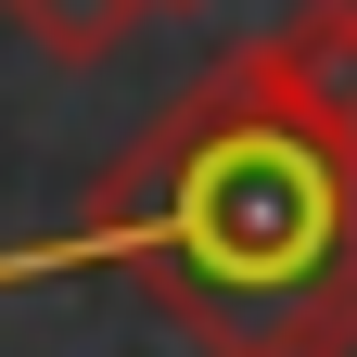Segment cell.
Wrapping results in <instances>:
<instances>
[{
  "label": "cell",
  "mask_w": 357,
  "mask_h": 357,
  "mask_svg": "<svg viewBox=\"0 0 357 357\" xmlns=\"http://www.w3.org/2000/svg\"><path fill=\"white\" fill-rule=\"evenodd\" d=\"M255 357H357V281H332L319 306H294V319L268 332Z\"/></svg>",
  "instance_id": "277c9868"
},
{
  "label": "cell",
  "mask_w": 357,
  "mask_h": 357,
  "mask_svg": "<svg viewBox=\"0 0 357 357\" xmlns=\"http://www.w3.org/2000/svg\"><path fill=\"white\" fill-rule=\"evenodd\" d=\"M243 64L281 89L306 128H332V115L357 102V0H306V13H294V26H268Z\"/></svg>",
  "instance_id": "7a4b0ae2"
},
{
  "label": "cell",
  "mask_w": 357,
  "mask_h": 357,
  "mask_svg": "<svg viewBox=\"0 0 357 357\" xmlns=\"http://www.w3.org/2000/svg\"><path fill=\"white\" fill-rule=\"evenodd\" d=\"M332 153H344V178H357V102H344V115H332Z\"/></svg>",
  "instance_id": "5b68a950"
},
{
  "label": "cell",
  "mask_w": 357,
  "mask_h": 357,
  "mask_svg": "<svg viewBox=\"0 0 357 357\" xmlns=\"http://www.w3.org/2000/svg\"><path fill=\"white\" fill-rule=\"evenodd\" d=\"M0 13H13V26H26L52 64H102L128 26H153V13H192V0H0Z\"/></svg>",
  "instance_id": "3957f363"
},
{
  "label": "cell",
  "mask_w": 357,
  "mask_h": 357,
  "mask_svg": "<svg viewBox=\"0 0 357 357\" xmlns=\"http://www.w3.org/2000/svg\"><path fill=\"white\" fill-rule=\"evenodd\" d=\"M77 255L153 268V294L217 357H255L294 306H319L332 281H357V178L332 153V128H306L255 64H217L166 115V141L77 230L38 243V255H0V281L13 268H77Z\"/></svg>",
  "instance_id": "6da1fadb"
}]
</instances>
